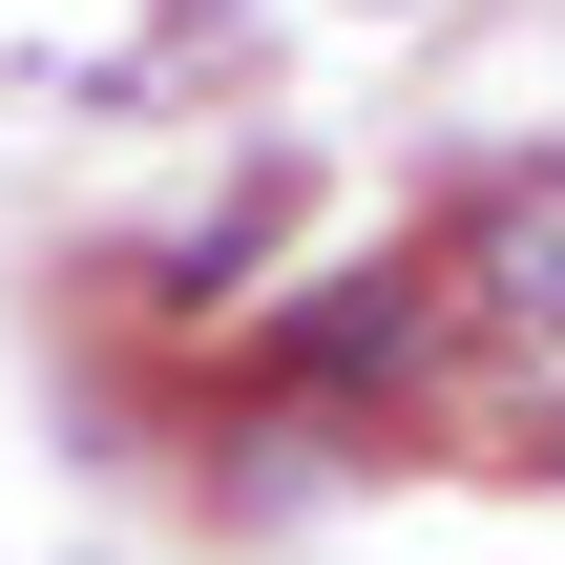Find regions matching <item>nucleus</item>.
<instances>
[{"label":"nucleus","mask_w":565,"mask_h":565,"mask_svg":"<svg viewBox=\"0 0 565 565\" xmlns=\"http://www.w3.org/2000/svg\"><path fill=\"white\" fill-rule=\"evenodd\" d=\"M524 461H545V482H565V419H545V440H524Z\"/></svg>","instance_id":"nucleus-3"},{"label":"nucleus","mask_w":565,"mask_h":565,"mask_svg":"<svg viewBox=\"0 0 565 565\" xmlns=\"http://www.w3.org/2000/svg\"><path fill=\"white\" fill-rule=\"evenodd\" d=\"M440 356H461L440 252H356V273H315V294L252 315V398H273V419H398Z\"/></svg>","instance_id":"nucleus-2"},{"label":"nucleus","mask_w":565,"mask_h":565,"mask_svg":"<svg viewBox=\"0 0 565 565\" xmlns=\"http://www.w3.org/2000/svg\"><path fill=\"white\" fill-rule=\"evenodd\" d=\"M419 252H440V294H461L482 419H503V440H545V419H565V168H482Z\"/></svg>","instance_id":"nucleus-1"}]
</instances>
